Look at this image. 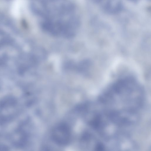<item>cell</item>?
I'll return each instance as SVG.
<instances>
[{"label":"cell","mask_w":151,"mask_h":151,"mask_svg":"<svg viewBox=\"0 0 151 151\" xmlns=\"http://www.w3.org/2000/svg\"><path fill=\"white\" fill-rule=\"evenodd\" d=\"M143 93L139 83L131 77L118 80L101 97L103 111L111 120L122 126L135 122L142 106Z\"/></svg>","instance_id":"obj_1"},{"label":"cell","mask_w":151,"mask_h":151,"mask_svg":"<svg viewBox=\"0 0 151 151\" xmlns=\"http://www.w3.org/2000/svg\"><path fill=\"white\" fill-rule=\"evenodd\" d=\"M71 131L65 123H60L54 127L52 132L53 140L58 145L64 146L68 144L71 139Z\"/></svg>","instance_id":"obj_2"},{"label":"cell","mask_w":151,"mask_h":151,"mask_svg":"<svg viewBox=\"0 0 151 151\" xmlns=\"http://www.w3.org/2000/svg\"><path fill=\"white\" fill-rule=\"evenodd\" d=\"M94 2L98 4L102 0H92Z\"/></svg>","instance_id":"obj_3"},{"label":"cell","mask_w":151,"mask_h":151,"mask_svg":"<svg viewBox=\"0 0 151 151\" xmlns=\"http://www.w3.org/2000/svg\"><path fill=\"white\" fill-rule=\"evenodd\" d=\"M131 1H136L138 0H130Z\"/></svg>","instance_id":"obj_4"}]
</instances>
